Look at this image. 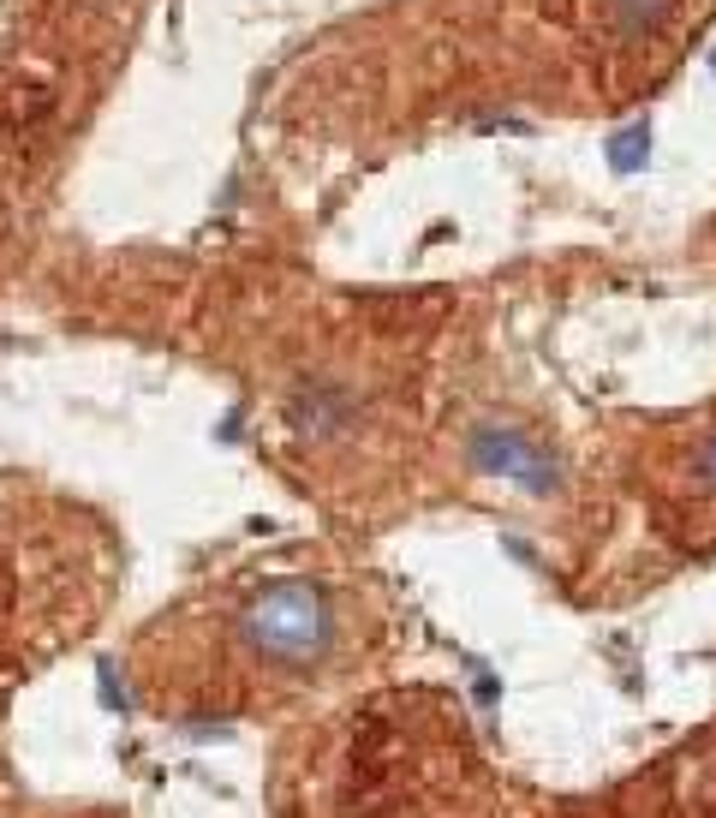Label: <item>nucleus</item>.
Returning a JSON list of instances; mask_svg holds the SVG:
<instances>
[{"instance_id":"obj_1","label":"nucleus","mask_w":716,"mask_h":818,"mask_svg":"<svg viewBox=\"0 0 716 818\" xmlns=\"http://www.w3.org/2000/svg\"><path fill=\"white\" fill-rule=\"evenodd\" d=\"M239 639H246L258 657L299 669V663H317L329 651V639H335V604H329V592L311 580H275L246 604Z\"/></svg>"},{"instance_id":"obj_2","label":"nucleus","mask_w":716,"mask_h":818,"mask_svg":"<svg viewBox=\"0 0 716 818\" xmlns=\"http://www.w3.org/2000/svg\"><path fill=\"white\" fill-rule=\"evenodd\" d=\"M466 460H472L478 472H490V478L526 484L532 496L561 490V466H556V454H549L537 437H526L520 425H496V418H490V425H472Z\"/></svg>"},{"instance_id":"obj_3","label":"nucleus","mask_w":716,"mask_h":818,"mask_svg":"<svg viewBox=\"0 0 716 818\" xmlns=\"http://www.w3.org/2000/svg\"><path fill=\"white\" fill-rule=\"evenodd\" d=\"M347 413H353V401H347V394H323V389H317V394H305V401H299V425L311 430V437L335 430Z\"/></svg>"},{"instance_id":"obj_4","label":"nucleus","mask_w":716,"mask_h":818,"mask_svg":"<svg viewBox=\"0 0 716 818\" xmlns=\"http://www.w3.org/2000/svg\"><path fill=\"white\" fill-rule=\"evenodd\" d=\"M609 162H616V174H639L651 162V126L645 120H633L626 132L609 138Z\"/></svg>"},{"instance_id":"obj_5","label":"nucleus","mask_w":716,"mask_h":818,"mask_svg":"<svg viewBox=\"0 0 716 818\" xmlns=\"http://www.w3.org/2000/svg\"><path fill=\"white\" fill-rule=\"evenodd\" d=\"M663 12H669V0H616V24H621V36H645V31H657Z\"/></svg>"},{"instance_id":"obj_6","label":"nucleus","mask_w":716,"mask_h":818,"mask_svg":"<svg viewBox=\"0 0 716 818\" xmlns=\"http://www.w3.org/2000/svg\"><path fill=\"white\" fill-rule=\"evenodd\" d=\"M699 472H705V484L716 490V437H711V449H705V460H699Z\"/></svg>"}]
</instances>
